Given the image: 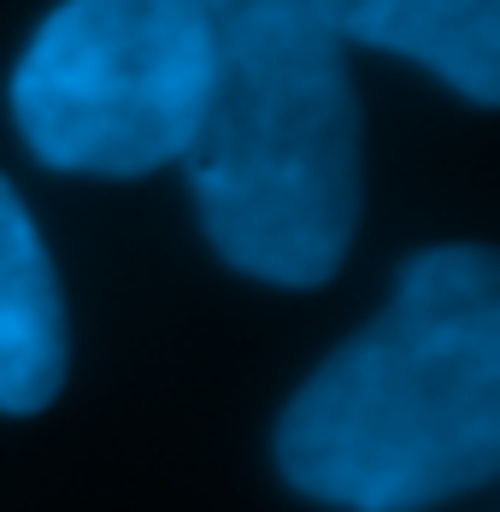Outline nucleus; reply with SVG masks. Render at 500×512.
<instances>
[{"label":"nucleus","instance_id":"obj_1","mask_svg":"<svg viewBox=\"0 0 500 512\" xmlns=\"http://www.w3.org/2000/svg\"><path fill=\"white\" fill-rule=\"evenodd\" d=\"M500 465V259L477 242L400 265L389 307L277 424V471L342 512H424Z\"/></svg>","mask_w":500,"mask_h":512},{"label":"nucleus","instance_id":"obj_2","mask_svg":"<svg viewBox=\"0 0 500 512\" xmlns=\"http://www.w3.org/2000/svg\"><path fill=\"white\" fill-rule=\"evenodd\" d=\"M195 6L206 24V101L183 171L206 242L259 283H330L359 224L348 42L312 0Z\"/></svg>","mask_w":500,"mask_h":512},{"label":"nucleus","instance_id":"obj_3","mask_svg":"<svg viewBox=\"0 0 500 512\" xmlns=\"http://www.w3.org/2000/svg\"><path fill=\"white\" fill-rule=\"evenodd\" d=\"M206 101L195 0H59L12 71V118L53 171L142 177L189 154Z\"/></svg>","mask_w":500,"mask_h":512},{"label":"nucleus","instance_id":"obj_4","mask_svg":"<svg viewBox=\"0 0 500 512\" xmlns=\"http://www.w3.org/2000/svg\"><path fill=\"white\" fill-rule=\"evenodd\" d=\"M65 383V301L42 230L0 177V412L30 418Z\"/></svg>","mask_w":500,"mask_h":512},{"label":"nucleus","instance_id":"obj_5","mask_svg":"<svg viewBox=\"0 0 500 512\" xmlns=\"http://www.w3.org/2000/svg\"><path fill=\"white\" fill-rule=\"evenodd\" d=\"M342 42L406 53L471 106L500 101V0H312Z\"/></svg>","mask_w":500,"mask_h":512}]
</instances>
